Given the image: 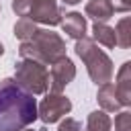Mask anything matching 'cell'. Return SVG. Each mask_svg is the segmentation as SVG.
<instances>
[{
  "label": "cell",
  "mask_w": 131,
  "mask_h": 131,
  "mask_svg": "<svg viewBox=\"0 0 131 131\" xmlns=\"http://www.w3.org/2000/svg\"><path fill=\"white\" fill-rule=\"evenodd\" d=\"M35 94L20 88L14 78L0 80V131H20L35 123Z\"/></svg>",
  "instance_id": "cell-1"
},
{
  "label": "cell",
  "mask_w": 131,
  "mask_h": 131,
  "mask_svg": "<svg viewBox=\"0 0 131 131\" xmlns=\"http://www.w3.org/2000/svg\"><path fill=\"white\" fill-rule=\"evenodd\" d=\"M18 55L20 59H37L51 66L55 59L66 55V41L49 29H37L29 41H20Z\"/></svg>",
  "instance_id": "cell-2"
},
{
  "label": "cell",
  "mask_w": 131,
  "mask_h": 131,
  "mask_svg": "<svg viewBox=\"0 0 131 131\" xmlns=\"http://www.w3.org/2000/svg\"><path fill=\"white\" fill-rule=\"evenodd\" d=\"M74 51H76V55L84 61L86 72H88L90 80H92L96 86H100V84H104V82H111L113 72H115V70H113V59H111L102 49H98V45H96L92 39H88V37L78 39Z\"/></svg>",
  "instance_id": "cell-3"
},
{
  "label": "cell",
  "mask_w": 131,
  "mask_h": 131,
  "mask_svg": "<svg viewBox=\"0 0 131 131\" xmlns=\"http://www.w3.org/2000/svg\"><path fill=\"white\" fill-rule=\"evenodd\" d=\"M14 82L31 94H45L49 88V72L37 59H20L14 63Z\"/></svg>",
  "instance_id": "cell-4"
},
{
  "label": "cell",
  "mask_w": 131,
  "mask_h": 131,
  "mask_svg": "<svg viewBox=\"0 0 131 131\" xmlns=\"http://www.w3.org/2000/svg\"><path fill=\"white\" fill-rule=\"evenodd\" d=\"M70 111H72V100L68 96H63L61 92H49L37 106V119H41L45 125H51L61 121L66 115H70Z\"/></svg>",
  "instance_id": "cell-5"
},
{
  "label": "cell",
  "mask_w": 131,
  "mask_h": 131,
  "mask_svg": "<svg viewBox=\"0 0 131 131\" xmlns=\"http://www.w3.org/2000/svg\"><path fill=\"white\" fill-rule=\"evenodd\" d=\"M63 8L57 4V0H33L25 18H31L33 23H41L47 27H55L63 18Z\"/></svg>",
  "instance_id": "cell-6"
},
{
  "label": "cell",
  "mask_w": 131,
  "mask_h": 131,
  "mask_svg": "<svg viewBox=\"0 0 131 131\" xmlns=\"http://www.w3.org/2000/svg\"><path fill=\"white\" fill-rule=\"evenodd\" d=\"M74 78H76V66L68 55H63V57H59L51 63V70H49V88H51V92H63L66 86Z\"/></svg>",
  "instance_id": "cell-7"
},
{
  "label": "cell",
  "mask_w": 131,
  "mask_h": 131,
  "mask_svg": "<svg viewBox=\"0 0 131 131\" xmlns=\"http://www.w3.org/2000/svg\"><path fill=\"white\" fill-rule=\"evenodd\" d=\"M96 100L100 104V108L104 113H117L123 108L121 100H119V94H117V88L113 82H104L98 86V94H96Z\"/></svg>",
  "instance_id": "cell-8"
},
{
  "label": "cell",
  "mask_w": 131,
  "mask_h": 131,
  "mask_svg": "<svg viewBox=\"0 0 131 131\" xmlns=\"http://www.w3.org/2000/svg\"><path fill=\"white\" fill-rule=\"evenodd\" d=\"M59 25H61L63 33L76 41L86 37V16H82L80 12H66Z\"/></svg>",
  "instance_id": "cell-9"
},
{
  "label": "cell",
  "mask_w": 131,
  "mask_h": 131,
  "mask_svg": "<svg viewBox=\"0 0 131 131\" xmlns=\"http://www.w3.org/2000/svg\"><path fill=\"white\" fill-rule=\"evenodd\" d=\"M119 100L123 106H131V61H125L121 70L117 72V82H115Z\"/></svg>",
  "instance_id": "cell-10"
},
{
  "label": "cell",
  "mask_w": 131,
  "mask_h": 131,
  "mask_svg": "<svg viewBox=\"0 0 131 131\" xmlns=\"http://www.w3.org/2000/svg\"><path fill=\"white\" fill-rule=\"evenodd\" d=\"M84 12L86 16H90L94 23H106L115 12L111 8V4L106 0H88L86 6H84Z\"/></svg>",
  "instance_id": "cell-11"
},
{
  "label": "cell",
  "mask_w": 131,
  "mask_h": 131,
  "mask_svg": "<svg viewBox=\"0 0 131 131\" xmlns=\"http://www.w3.org/2000/svg\"><path fill=\"white\" fill-rule=\"evenodd\" d=\"M92 41L98 43V45H104V47L113 49L117 45L115 29L108 27L106 23H94V27H92Z\"/></svg>",
  "instance_id": "cell-12"
},
{
  "label": "cell",
  "mask_w": 131,
  "mask_h": 131,
  "mask_svg": "<svg viewBox=\"0 0 131 131\" xmlns=\"http://www.w3.org/2000/svg\"><path fill=\"white\" fill-rule=\"evenodd\" d=\"M113 121L111 117L100 108V111H92L86 119V129L84 131H111Z\"/></svg>",
  "instance_id": "cell-13"
},
{
  "label": "cell",
  "mask_w": 131,
  "mask_h": 131,
  "mask_svg": "<svg viewBox=\"0 0 131 131\" xmlns=\"http://www.w3.org/2000/svg\"><path fill=\"white\" fill-rule=\"evenodd\" d=\"M115 37H117V47L121 49H127L131 45V18L129 16H123L117 27H115Z\"/></svg>",
  "instance_id": "cell-14"
},
{
  "label": "cell",
  "mask_w": 131,
  "mask_h": 131,
  "mask_svg": "<svg viewBox=\"0 0 131 131\" xmlns=\"http://www.w3.org/2000/svg\"><path fill=\"white\" fill-rule=\"evenodd\" d=\"M35 31H37V23H33L31 18H25V16H20L14 25V37L20 41H29Z\"/></svg>",
  "instance_id": "cell-15"
},
{
  "label": "cell",
  "mask_w": 131,
  "mask_h": 131,
  "mask_svg": "<svg viewBox=\"0 0 131 131\" xmlns=\"http://www.w3.org/2000/svg\"><path fill=\"white\" fill-rule=\"evenodd\" d=\"M115 131H131V113L121 111L115 117Z\"/></svg>",
  "instance_id": "cell-16"
},
{
  "label": "cell",
  "mask_w": 131,
  "mask_h": 131,
  "mask_svg": "<svg viewBox=\"0 0 131 131\" xmlns=\"http://www.w3.org/2000/svg\"><path fill=\"white\" fill-rule=\"evenodd\" d=\"M57 131H82V123L76 121V119H72V117H66V119L59 123Z\"/></svg>",
  "instance_id": "cell-17"
},
{
  "label": "cell",
  "mask_w": 131,
  "mask_h": 131,
  "mask_svg": "<svg viewBox=\"0 0 131 131\" xmlns=\"http://www.w3.org/2000/svg\"><path fill=\"white\" fill-rule=\"evenodd\" d=\"M113 8V12H129L131 10V0H106Z\"/></svg>",
  "instance_id": "cell-18"
},
{
  "label": "cell",
  "mask_w": 131,
  "mask_h": 131,
  "mask_svg": "<svg viewBox=\"0 0 131 131\" xmlns=\"http://www.w3.org/2000/svg\"><path fill=\"white\" fill-rule=\"evenodd\" d=\"M33 0H12V10L16 12V16H25L29 6H31Z\"/></svg>",
  "instance_id": "cell-19"
},
{
  "label": "cell",
  "mask_w": 131,
  "mask_h": 131,
  "mask_svg": "<svg viewBox=\"0 0 131 131\" xmlns=\"http://www.w3.org/2000/svg\"><path fill=\"white\" fill-rule=\"evenodd\" d=\"M63 4H70V6H74V4H78V2H82V0H61Z\"/></svg>",
  "instance_id": "cell-20"
},
{
  "label": "cell",
  "mask_w": 131,
  "mask_h": 131,
  "mask_svg": "<svg viewBox=\"0 0 131 131\" xmlns=\"http://www.w3.org/2000/svg\"><path fill=\"white\" fill-rule=\"evenodd\" d=\"M20 131H45V129H27V127H25V129H20Z\"/></svg>",
  "instance_id": "cell-21"
},
{
  "label": "cell",
  "mask_w": 131,
  "mask_h": 131,
  "mask_svg": "<svg viewBox=\"0 0 131 131\" xmlns=\"http://www.w3.org/2000/svg\"><path fill=\"white\" fill-rule=\"evenodd\" d=\"M2 53H4V45L0 43V57H2Z\"/></svg>",
  "instance_id": "cell-22"
},
{
  "label": "cell",
  "mask_w": 131,
  "mask_h": 131,
  "mask_svg": "<svg viewBox=\"0 0 131 131\" xmlns=\"http://www.w3.org/2000/svg\"><path fill=\"white\" fill-rule=\"evenodd\" d=\"M0 10H2V8H0Z\"/></svg>",
  "instance_id": "cell-23"
}]
</instances>
